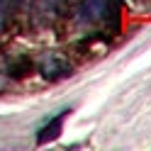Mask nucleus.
<instances>
[{
    "mask_svg": "<svg viewBox=\"0 0 151 151\" xmlns=\"http://www.w3.org/2000/svg\"><path fill=\"white\" fill-rule=\"evenodd\" d=\"M61 3L59 0H32V22L37 27H49L59 17Z\"/></svg>",
    "mask_w": 151,
    "mask_h": 151,
    "instance_id": "3",
    "label": "nucleus"
},
{
    "mask_svg": "<svg viewBox=\"0 0 151 151\" xmlns=\"http://www.w3.org/2000/svg\"><path fill=\"white\" fill-rule=\"evenodd\" d=\"M7 12H10V3H7V0H0V27H5Z\"/></svg>",
    "mask_w": 151,
    "mask_h": 151,
    "instance_id": "5",
    "label": "nucleus"
},
{
    "mask_svg": "<svg viewBox=\"0 0 151 151\" xmlns=\"http://www.w3.org/2000/svg\"><path fill=\"white\" fill-rule=\"evenodd\" d=\"M73 66L68 63V59H63L59 54H44L42 56V63H39V73L44 76L46 81H59L71 76Z\"/></svg>",
    "mask_w": 151,
    "mask_h": 151,
    "instance_id": "2",
    "label": "nucleus"
},
{
    "mask_svg": "<svg viewBox=\"0 0 151 151\" xmlns=\"http://www.w3.org/2000/svg\"><path fill=\"white\" fill-rule=\"evenodd\" d=\"M63 119H66V112H63V115H56V117L49 122V124H44V127L39 129V134H37V144H46V141H51V139L59 137Z\"/></svg>",
    "mask_w": 151,
    "mask_h": 151,
    "instance_id": "4",
    "label": "nucleus"
},
{
    "mask_svg": "<svg viewBox=\"0 0 151 151\" xmlns=\"http://www.w3.org/2000/svg\"><path fill=\"white\" fill-rule=\"evenodd\" d=\"M117 0H83L78 10V24H95V22H107L110 29H117L119 17H117Z\"/></svg>",
    "mask_w": 151,
    "mask_h": 151,
    "instance_id": "1",
    "label": "nucleus"
}]
</instances>
